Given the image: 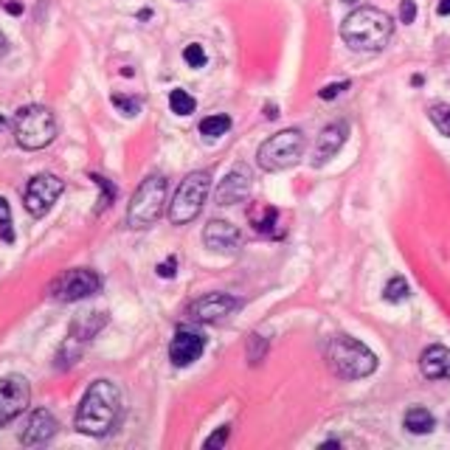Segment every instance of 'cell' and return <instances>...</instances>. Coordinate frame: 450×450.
Masks as SVG:
<instances>
[{"label":"cell","instance_id":"obj_22","mask_svg":"<svg viewBox=\"0 0 450 450\" xmlns=\"http://www.w3.org/2000/svg\"><path fill=\"white\" fill-rule=\"evenodd\" d=\"M408 281L402 279V276H394L388 284H386V290H383V296H386V301H391V304H397V301H405L408 299Z\"/></svg>","mask_w":450,"mask_h":450},{"label":"cell","instance_id":"obj_30","mask_svg":"<svg viewBox=\"0 0 450 450\" xmlns=\"http://www.w3.org/2000/svg\"><path fill=\"white\" fill-rule=\"evenodd\" d=\"M91 180H96V183H99V186L104 189V194H102V209H104L107 203H110V200L115 197V186H110V183H107L104 178H99V175H91Z\"/></svg>","mask_w":450,"mask_h":450},{"label":"cell","instance_id":"obj_23","mask_svg":"<svg viewBox=\"0 0 450 450\" xmlns=\"http://www.w3.org/2000/svg\"><path fill=\"white\" fill-rule=\"evenodd\" d=\"M0 236H3V242H15V234H12V209L9 203L0 197Z\"/></svg>","mask_w":450,"mask_h":450},{"label":"cell","instance_id":"obj_25","mask_svg":"<svg viewBox=\"0 0 450 450\" xmlns=\"http://www.w3.org/2000/svg\"><path fill=\"white\" fill-rule=\"evenodd\" d=\"M400 20L405 26L417 20V3H414V0H402V3H400Z\"/></svg>","mask_w":450,"mask_h":450},{"label":"cell","instance_id":"obj_24","mask_svg":"<svg viewBox=\"0 0 450 450\" xmlns=\"http://www.w3.org/2000/svg\"><path fill=\"white\" fill-rule=\"evenodd\" d=\"M183 59H186V65H189V68H203V65H206V51H203V46L191 43V46H186Z\"/></svg>","mask_w":450,"mask_h":450},{"label":"cell","instance_id":"obj_27","mask_svg":"<svg viewBox=\"0 0 450 450\" xmlns=\"http://www.w3.org/2000/svg\"><path fill=\"white\" fill-rule=\"evenodd\" d=\"M113 104L121 107V113H124V115H138V110H141L138 102H130V99H124V96H113Z\"/></svg>","mask_w":450,"mask_h":450},{"label":"cell","instance_id":"obj_6","mask_svg":"<svg viewBox=\"0 0 450 450\" xmlns=\"http://www.w3.org/2000/svg\"><path fill=\"white\" fill-rule=\"evenodd\" d=\"M212 189V175L209 172H191L183 178V183L175 191V200L169 203V220L175 225H186L191 223L203 206H206V197Z\"/></svg>","mask_w":450,"mask_h":450},{"label":"cell","instance_id":"obj_15","mask_svg":"<svg viewBox=\"0 0 450 450\" xmlns=\"http://www.w3.org/2000/svg\"><path fill=\"white\" fill-rule=\"evenodd\" d=\"M57 428H59L57 417H54L51 411H46V408H39V411H34V414L28 417V422H26V428H23V433H20V442L28 444V447L46 444V442L54 439Z\"/></svg>","mask_w":450,"mask_h":450},{"label":"cell","instance_id":"obj_4","mask_svg":"<svg viewBox=\"0 0 450 450\" xmlns=\"http://www.w3.org/2000/svg\"><path fill=\"white\" fill-rule=\"evenodd\" d=\"M15 138L23 149H46L57 138V118L43 104H28L15 113Z\"/></svg>","mask_w":450,"mask_h":450},{"label":"cell","instance_id":"obj_12","mask_svg":"<svg viewBox=\"0 0 450 450\" xmlns=\"http://www.w3.org/2000/svg\"><path fill=\"white\" fill-rule=\"evenodd\" d=\"M236 307H239V301L234 296H228V293H209V296H203V299L189 304V315L194 321H203V324H214V321L231 315Z\"/></svg>","mask_w":450,"mask_h":450},{"label":"cell","instance_id":"obj_34","mask_svg":"<svg viewBox=\"0 0 450 450\" xmlns=\"http://www.w3.org/2000/svg\"><path fill=\"white\" fill-rule=\"evenodd\" d=\"M9 12L12 15H20V3H9Z\"/></svg>","mask_w":450,"mask_h":450},{"label":"cell","instance_id":"obj_19","mask_svg":"<svg viewBox=\"0 0 450 450\" xmlns=\"http://www.w3.org/2000/svg\"><path fill=\"white\" fill-rule=\"evenodd\" d=\"M231 130V118L225 113H217V115H209L200 121V133L209 135V138H217V135H225Z\"/></svg>","mask_w":450,"mask_h":450},{"label":"cell","instance_id":"obj_17","mask_svg":"<svg viewBox=\"0 0 450 450\" xmlns=\"http://www.w3.org/2000/svg\"><path fill=\"white\" fill-rule=\"evenodd\" d=\"M420 372L428 380H450V349L447 346H428L420 355Z\"/></svg>","mask_w":450,"mask_h":450},{"label":"cell","instance_id":"obj_20","mask_svg":"<svg viewBox=\"0 0 450 450\" xmlns=\"http://www.w3.org/2000/svg\"><path fill=\"white\" fill-rule=\"evenodd\" d=\"M428 118L433 121V127H436L442 135H447V138H450V104H444V102L431 104Z\"/></svg>","mask_w":450,"mask_h":450},{"label":"cell","instance_id":"obj_14","mask_svg":"<svg viewBox=\"0 0 450 450\" xmlns=\"http://www.w3.org/2000/svg\"><path fill=\"white\" fill-rule=\"evenodd\" d=\"M239 228L228 220H212L203 231V242H206V248L214 251V254H234L239 248Z\"/></svg>","mask_w":450,"mask_h":450},{"label":"cell","instance_id":"obj_10","mask_svg":"<svg viewBox=\"0 0 450 450\" xmlns=\"http://www.w3.org/2000/svg\"><path fill=\"white\" fill-rule=\"evenodd\" d=\"M31 400L28 380L20 375H9L0 380V428L9 425L15 417H20Z\"/></svg>","mask_w":450,"mask_h":450},{"label":"cell","instance_id":"obj_32","mask_svg":"<svg viewBox=\"0 0 450 450\" xmlns=\"http://www.w3.org/2000/svg\"><path fill=\"white\" fill-rule=\"evenodd\" d=\"M436 12H439L442 17H447V15H450V0H439V6H436Z\"/></svg>","mask_w":450,"mask_h":450},{"label":"cell","instance_id":"obj_1","mask_svg":"<svg viewBox=\"0 0 450 450\" xmlns=\"http://www.w3.org/2000/svg\"><path fill=\"white\" fill-rule=\"evenodd\" d=\"M394 34V23L383 9L375 6H360L355 9L344 26H341V37L352 51H366V54H377L388 46V39Z\"/></svg>","mask_w":450,"mask_h":450},{"label":"cell","instance_id":"obj_3","mask_svg":"<svg viewBox=\"0 0 450 450\" xmlns=\"http://www.w3.org/2000/svg\"><path fill=\"white\" fill-rule=\"evenodd\" d=\"M326 363L338 377L346 380H360V377H369L377 369V357L375 352L349 338V335H335L330 344H326Z\"/></svg>","mask_w":450,"mask_h":450},{"label":"cell","instance_id":"obj_18","mask_svg":"<svg viewBox=\"0 0 450 450\" xmlns=\"http://www.w3.org/2000/svg\"><path fill=\"white\" fill-rule=\"evenodd\" d=\"M402 425L411 431V433H431L436 428V417L428 411V408H408L405 417H402Z\"/></svg>","mask_w":450,"mask_h":450},{"label":"cell","instance_id":"obj_7","mask_svg":"<svg viewBox=\"0 0 450 450\" xmlns=\"http://www.w3.org/2000/svg\"><path fill=\"white\" fill-rule=\"evenodd\" d=\"M301 152H304V133L301 130H281L259 147L256 160L265 172H281V169L293 167V163L301 158Z\"/></svg>","mask_w":450,"mask_h":450},{"label":"cell","instance_id":"obj_31","mask_svg":"<svg viewBox=\"0 0 450 450\" xmlns=\"http://www.w3.org/2000/svg\"><path fill=\"white\" fill-rule=\"evenodd\" d=\"M155 270H158V276H163V279H172V276H175V256H172V259H167L163 265H158Z\"/></svg>","mask_w":450,"mask_h":450},{"label":"cell","instance_id":"obj_29","mask_svg":"<svg viewBox=\"0 0 450 450\" xmlns=\"http://www.w3.org/2000/svg\"><path fill=\"white\" fill-rule=\"evenodd\" d=\"M346 88H349V82H338V85H326V88H324V91H321L318 96H321L324 102H330V99H335V96H341V93H344Z\"/></svg>","mask_w":450,"mask_h":450},{"label":"cell","instance_id":"obj_16","mask_svg":"<svg viewBox=\"0 0 450 450\" xmlns=\"http://www.w3.org/2000/svg\"><path fill=\"white\" fill-rule=\"evenodd\" d=\"M203 349H206V338L191 332V330H180L175 335V341L169 344V357H172L175 366L183 369V366H191L203 355Z\"/></svg>","mask_w":450,"mask_h":450},{"label":"cell","instance_id":"obj_11","mask_svg":"<svg viewBox=\"0 0 450 450\" xmlns=\"http://www.w3.org/2000/svg\"><path fill=\"white\" fill-rule=\"evenodd\" d=\"M251 180H254L251 169L245 167V163H234L225 180L217 186V194H214L217 206H236V203H242L251 191Z\"/></svg>","mask_w":450,"mask_h":450},{"label":"cell","instance_id":"obj_8","mask_svg":"<svg viewBox=\"0 0 450 450\" xmlns=\"http://www.w3.org/2000/svg\"><path fill=\"white\" fill-rule=\"evenodd\" d=\"M99 290H102V279L96 270H88V268H73L51 281L54 301H79V299L96 296Z\"/></svg>","mask_w":450,"mask_h":450},{"label":"cell","instance_id":"obj_9","mask_svg":"<svg viewBox=\"0 0 450 450\" xmlns=\"http://www.w3.org/2000/svg\"><path fill=\"white\" fill-rule=\"evenodd\" d=\"M62 189H65V183H62L57 175L43 172V175L31 178L28 186H26V194H23L26 212H28L31 217H46V214L51 212V206L57 203V197L62 194Z\"/></svg>","mask_w":450,"mask_h":450},{"label":"cell","instance_id":"obj_21","mask_svg":"<svg viewBox=\"0 0 450 450\" xmlns=\"http://www.w3.org/2000/svg\"><path fill=\"white\" fill-rule=\"evenodd\" d=\"M169 107H172V113H178V115H189V113H194V107H197V102L186 93V91H172L169 93Z\"/></svg>","mask_w":450,"mask_h":450},{"label":"cell","instance_id":"obj_33","mask_svg":"<svg viewBox=\"0 0 450 450\" xmlns=\"http://www.w3.org/2000/svg\"><path fill=\"white\" fill-rule=\"evenodd\" d=\"M9 51V43H6V34L3 31H0V57H3Z\"/></svg>","mask_w":450,"mask_h":450},{"label":"cell","instance_id":"obj_13","mask_svg":"<svg viewBox=\"0 0 450 450\" xmlns=\"http://www.w3.org/2000/svg\"><path fill=\"white\" fill-rule=\"evenodd\" d=\"M346 135H349L346 121H332L330 127H324V133L318 135L315 152H312V167H324V163H330L341 152V147L346 144Z\"/></svg>","mask_w":450,"mask_h":450},{"label":"cell","instance_id":"obj_28","mask_svg":"<svg viewBox=\"0 0 450 450\" xmlns=\"http://www.w3.org/2000/svg\"><path fill=\"white\" fill-rule=\"evenodd\" d=\"M228 436H231V428H228V425H220L217 433H212V436L206 439V447H220V444L228 442Z\"/></svg>","mask_w":450,"mask_h":450},{"label":"cell","instance_id":"obj_26","mask_svg":"<svg viewBox=\"0 0 450 450\" xmlns=\"http://www.w3.org/2000/svg\"><path fill=\"white\" fill-rule=\"evenodd\" d=\"M276 217H279V212H276V209H265V212H262V217L256 220V231H262V234H268V231L273 228V223H276Z\"/></svg>","mask_w":450,"mask_h":450},{"label":"cell","instance_id":"obj_5","mask_svg":"<svg viewBox=\"0 0 450 450\" xmlns=\"http://www.w3.org/2000/svg\"><path fill=\"white\" fill-rule=\"evenodd\" d=\"M163 203H167V178L149 175L133 194L127 206V225L130 228H149L160 214Z\"/></svg>","mask_w":450,"mask_h":450},{"label":"cell","instance_id":"obj_2","mask_svg":"<svg viewBox=\"0 0 450 450\" xmlns=\"http://www.w3.org/2000/svg\"><path fill=\"white\" fill-rule=\"evenodd\" d=\"M118 408H121V394L115 383L96 380L82 397V405L76 411V428L88 436H104L115 425Z\"/></svg>","mask_w":450,"mask_h":450}]
</instances>
